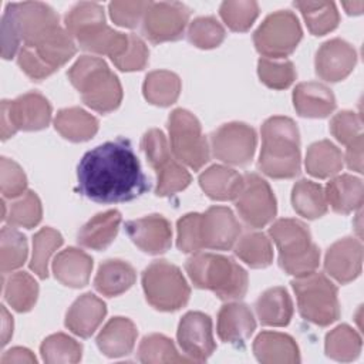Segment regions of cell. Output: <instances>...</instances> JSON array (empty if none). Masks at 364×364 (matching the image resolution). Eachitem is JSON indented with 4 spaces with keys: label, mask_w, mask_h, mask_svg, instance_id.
<instances>
[{
    "label": "cell",
    "mask_w": 364,
    "mask_h": 364,
    "mask_svg": "<svg viewBox=\"0 0 364 364\" xmlns=\"http://www.w3.org/2000/svg\"><path fill=\"white\" fill-rule=\"evenodd\" d=\"M77 178L80 193L98 203L129 202L151 188L125 138L88 151L78 164Z\"/></svg>",
    "instance_id": "1"
},
{
    "label": "cell",
    "mask_w": 364,
    "mask_h": 364,
    "mask_svg": "<svg viewBox=\"0 0 364 364\" xmlns=\"http://www.w3.org/2000/svg\"><path fill=\"white\" fill-rule=\"evenodd\" d=\"M259 168L274 179H289L300 172V138L293 119L277 115L264 121Z\"/></svg>",
    "instance_id": "2"
},
{
    "label": "cell",
    "mask_w": 364,
    "mask_h": 364,
    "mask_svg": "<svg viewBox=\"0 0 364 364\" xmlns=\"http://www.w3.org/2000/svg\"><path fill=\"white\" fill-rule=\"evenodd\" d=\"M185 269L199 289L212 290L222 300H235L246 294L247 273L230 257L215 253H193Z\"/></svg>",
    "instance_id": "3"
},
{
    "label": "cell",
    "mask_w": 364,
    "mask_h": 364,
    "mask_svg": "<svg viewBox=\"0 0 364 364\" xmlns=\"http://www.w3.org/2000/svg\"><path fill=\"white\" fill-rule=\"evenodd\" d=\"M68 80L80 91L82 101L94 111L107 114L121 104L119 80L101 58L80 57L70 68Z\"/></svg>",
    "instance_id": "4"
},
{
    "label": "cell",
    "mask_w": 364,
    "mask_h": 364,
    "mask_svg": "<svg viewBox=\"0 0 364 364\" xmlns=\"http://www.w3.org/2000/svg\"><path fill=\"white\" fill-rule=\"evenodd\" d=\"M58 26L57 13L46 3L26 1L7 4L1 18V54L11 58L20 43L34 41L53 27Z\"/></svg>",
    "instance_id": "5"
},
{
    "label": "cell",
    "mask_w": 364,
    "mask_h": 364,
    "mask_svg": "<svg viewBox=\"0 0 364 364\" xmlns=\"http://www.w3.org/2000/svg\"><path fill=\"white\" fill-rule=\"evenodd\" d=\"M269 233L279 249V264L287 274L300 277L316 270L320 252L303 222L279 219L270 226Z\"/></svg>",
    "instance_id": "6"
},
{
    "label": "cell",
    "mask_w": 364,
    "mask_h": 364,
    "mask_svg": "<svg viewBox=\"0 0 364 364\" xmlns=\"http://www.w3.org/2000/svg\"><path fill=\"white\" fill-rule=\"evenodd\" d=\"M301 317L326 327L340 317L337 287L323 274L311 272L291 282Z\"/></svg>",
    "instance_id": "7"
},
{
    "label": "cell",
    "mask_w": 364,
    "mask_h": 364,
    "mask_svg": "<svg viewBox=\"0 0 364 364\" xmlns=\"http://www.w3.org/2000/svg\"><path fill=\"white\" fill-rule=\"evenodd\" d=\"M142 287L148 303L161 311L179 310L191 294L179 267L166 260H155L144 270Z\"/></svg>",
    "instance_id": "8"
},
{
    "label": "cell",
    "mask_w": 364,
    "mask_h": 364,
    "mask_svg": "<svg viewBox=\"0 0 364 364\" xmlns=\"http://www.w3.org/2000/svg\"><path fill=\"white\" fill-rule=\"evenodd\" d=\"M141 146L151 164L156 171V189L158 196H172L191 183L189 172L173 159L168 141L161 129H149L141 141Z\"/></svg>",
    "instance_id": "9"
},
{
    "label": "cell",
    "mask_w": 364,
    "mask_h": 364,
    "mask_svg": "<svg viewBox=\"0 0 364 364\" xmlns=\"http://www.w3.org/2000/svg\"><path fill=\"white\" fill-rule=\"evenodd\" d=\"M168 129L171 151L179 162L198 171L209 161L208 141L202 134L198 118L192 112L182 108L173 109L169 115Z\"/></svg>",
    "instance_id": "10"
},
{
    "label": "cell",
    "mask_w": 364,
    "mask_h": 364,
    "mask_svg": "<svg viewBox=\"0 0 364 364\" xmlns=\"http://www.w3.org/2000/svg\"><path fill=\"white\" fill-rule=\"evenodd\" d=\"M301 27L294 13L276 11L264 18L253 34L256 50L273 60L284 58L294 51L301 40Z\"/></svg>",
    "instance_id": "11"
},
{
    "label": "cell",
    "mask_w": 364,
    "mask_h": 364,
    "mask_svg": "<svg viewBox=\"0 0 364 364\" xmlns=\"http://www.w3.org/2000/svg\"><path fill=\"white\" fill-rule=\"evenodd\" d=\"M1 139L13 136L18 129L38 131L51 119V105L44 95L31 91L14 101L1 102Z\"/></svg>",
    "instance_id": "12"
},
{
    "label": "cell",
    "mask_w": 364,
    "mask_h": 364,
    "mask_svg": "<svg viewBox=\"0 0 364 364\" xmlns=\"http://www.w3.org/2000/svg\"><path fill=\"white\" fill-rule=\"evenodd\" d=\"M236 209L250 228H263L276 216V198L269 183L257 173L243 176V188L236 198Z\"/></svg>",
    "instance_id": "13"
},
{
    "label": "cell",
    "mask_w": 364,
    "mask_h": 364,
    "mask_svg": "<svg viewBox=\"0 0 364 364\" xmlns=\"http://www.w3.org/2000/svg\"><path fill=\"white\" fill-rule=\"evenodd\" d=\"M189 9L178 1L151 3L142 18V33L151 43L173 41L182 37Z\"/></svg>",
    "instance_id": "14"
},
{
    "label": "cell",
    "mask_w": 364,
    "mask_h": 364,
    "mask_svg": "<svg viewBox=\"0 0 364 364\" xmlns=\"http://www.w3.org/2000/svg\"><path fill=\"white\" fill-rule=\"evenodd\" d=\"M256 132L243 122H229L219 127L210 136L213 155L230 165H246L256 149Z\"/></svg>",
    "instance_id": "15"
},
{
    "label": "cell",
    "mask_w": 364,
    "mask_h": 364,
    "mask_svg": "<svg viewBox=\"0 0 364 364\" xmlns=\"http://www.w3.org/2000/svg\"><path fill=\"white\" fill-rule=\"evenodd\" d=\"M178 343L193 361L208 360L216 348L212 334V320L200 311L186 313L178 326Z\"/></svg>",
    "instance_id": "16"
},
{
    "label": "cell",
    "mask_w": 364,
    "mask_h": 364,
    "mask_svg": "<svg viewBox=\"0 0 364 364\" xmlns=\"http://www.w3.org/2000/svg\"><path fill=\"white\" fill-rule=\"evenodd\" d=\"M240 235V225L225 206H212L200 213V236L205 249L229 250Z\"/></svg>",
    "instance_id": "17"
},
{
    "label": "cell",
    "mask_w": 364,
    "mask_h": 364,
    "mask_svg": "<svg viewBox=\"0 0 364 364\" xmlns=\"http://www.w3.org/2000/svg\"><path fill=\"white\" fill-rule=\"evenodd\" d=\"M357 63V53L351 44L333 38L321 44L316 54V73L328 82L344 80Z\"/></svg>",
    "instance_id": "18"
},
{
    "label": "cell",
    "mask_w": 364,
    "mask_h": 364,
    "mask_svg": "<svg viewBox=\"0 0 364 364\" xmlns=\"http://www.w3.org/2000/svg\"><path fill=\"white\" fill-rule=\"evenodd\" d=\"M129 239L149 255L165 253L171 247V223L161 215H148L125 223Z\"/></svg>",
    "instance_id": "19"
},
{
    "label": "cell",
    "mask_w": 364,
    "mask_h": 364,
    "mask_svg": "<svg viewBox=\"0 0 364 364\" xmlns=\"http://www.w3.org/2000/svg\"><path fill=\"white\" fill-rule=\"evenodd\" d=\"M363 246L354 237H344L334 242L324 259L326 272L338 283L346 284L361 273Z\"/></svg>",
    "instance_id": "20"
},
{
    "label": "cell",
    "mask_w": 364,
    "mask_h": 364,
    "mask_svg": "<svg viewBox=\"0 0 364 364\" xmlns=\"http://www.w3.org/2000/svg\"><path fill=\"white\" fill-rule=\"evenodd\" d=\"M23 46L28 47L51 73L64 65L77 51L73 37L60 26Z\"/></svg>",
    "instance_id": "21"
},
{
    "label": "cell",
    "mask_w": 364,
    "mask_h": 364,
    "mask_svg": "<svg viewBox=\"0 0 364 364\" xmlns=\"http://www.w3.org/2000/svg\"><path fill=\"white\" fill-rule=\"evenodd\" d=\"M256 328L250 309L243 303H228L218 314V336L222 341L243 346Z\"/></svg>",
    "instance_id": "22"
},
{
    "label": "cell",
    "mask_w": 364,
    "mask_h": 364,
    "mask_svg": "<svg viewBox=\"0 0 364 364\" xmlns=\"http://www.w3.org/2000/svg\"><path fill=\"white\" fill-rule=\"evenodd\" d=\"M105 314V303L92 293H85L71 304L65 316V326L74 334L87 338L94 334Z\"/></svg>",
    "instance_id": "23"
},
{
    "label": "cell",
    "mask_w": 364,
    "mask_h": 364,
    "mask_svg": "<svg viewBox=\"0 0 364 364\" xmlns=\"http://www.w3.org/2000/svg\"><path fill=\"white\" fill-rule=\"evenodd\" d=\"M293 104L299 115L307 118H326L336 108V98L321 82H301L293 91Z\"/></svg>",
    "instance_id": "24"
},
{
    "label": "cell",
    "mask_w": 364,
    "mask_h": 364,
    "mask_svg": "<svg viewBox=\"0 0 364 364\" xmlns=\"http://www.w3.org/2000/svg\"><path fill=\"white\" fill-rule=\"evenodd\" d=\"M253 353L263 364H294L300 361L296 341L283 333L263 331L253 343Z\"/></svg>",
    "instance_id": "25"
},
{
    "label": "cell",
    "mask_w": 364,
    "mask_h": 364,
    "mask_svg": "<svg viewBox=\"0 0 364 364\" xmlns=\"http://www.w3.org/2000/svg\"><path fill=\"white\" fill-rule=\"evenodd\" d=\"M136 334V327L129 318L114 317L100 331L97 346L107 357H124L132 351Z\"/></svg>",
    "instance_id": "26"
},
{
    "label": "cell",
    "mask_w": 364,
    "mask_h": 364,
    "mask_svg": "<svg viewBox=\"0 0 364 364\" xmlns=\"http://www.w3.org/2000/svg\"><path fill=\"white\" fill-rule=\"evenodd\" d=\"M92 259L82 250L68 247L60 252L53 262V272L58 282L68 287H82L88 283Z\"/></svg>",
    "instance_id": "27"
},
{
    "label": "cell",
    "mask_w": 364,
    "mask_h": 364,
    "mask_svg": "<svg viewBox=\"0 0 364 364\" xmlns=\"http://www.w3.org/2000/svg\"><path fill=\"white\" fill-rule=\"evenodd\" d=\"M199 185L210 199L232 200L243 188V176L228 166L212 165L199 175Z\"/></svg>",
    "instance_id": "28"
},
{
    "label": "cell",
    "mask_w": 364,
    "mask_h": 364,
    "mask_svg": "<svg viewBox=\"0 0 364 364\" xmlns=\"http://www.w3.org/2000/svg\"><path fill=\"white\" fill-rule=\"evenodd\" d=\"M324 195L327 205H330L334 212L347 215L360 209L363 205V182L353 175H340L327 183Z\"/></svg>",
    "instance_id": "29"
},
{
    "label": "cell",
    "mask_w": 364,
    "mask_h": 364,
    "mask_svg": "<svg viewBox=\"0 0 364 364\" xmlns=\"http://www.w3.org/2000/svg\"><path fill=\"white\" fill-rule=\"evenodd\" d=\"M121 223L118 210L111 209L91 218L78 232V243L84 247L102 250L115 239Z\"/></svg>",
    "instance_id": "30"
},
{
    "label": "cell",
    "mask_w": 364,
    "mask_h": 364,
    "mask_svg": "<svg viewBox=\"0 0 364 364\" xmlns=\"http://www.w3.org/2000/svg\"><path fill=\"white\" fill-rule=\"evenodd\" d=\"M256 313L262 324L283 327L293 316V303L284 287L267 289L256 300Z\"/></svg>",
    "instance_id": "31"
},
{
    "label": "cell",
    "mask_w": 364,
    "mask_h": 364,
    "mask_svg": "<svg viewBox=\"0 0 364 364\" xmlns=\"http://www.w3.org/2000/svg\"><path fill=\"white\" fill-rule=\"evenodd\" d=\"M135 270L129 263L111 259L98 267L94 286L101 294L114 297L127 291L135 283Z\"/></svg>",
    "instance_id": "32"
},
{
    "label": "cell",
    "mask_w": 364,
    "mask_h": 364,
    "mask_svg": "<svg viewBox=\"0 0 364 364\" xmlns=\"http://www.w3.org/2000/svg\"><path fill=\"white\" fill-rule=\"evenodd\" d=\"M54 127L65 139L73 142H82L91 139L97 134L98 121L85 109L71 107L57 112Z\"/></svg>",
    "instance_id": "33"
},
{
    "label": "cell",
    "mask_w": 364,
    "mask_h": 364,
    "mask_svg": "<svg viewBox=\"0 0 364 364\" xmlns=\"http://www.w3.org/2000/svg\"><path fill=\"white\" fill-rule=\"evenodd\" d=\"M343 168L341 151L330 141L323 139L309 146L306 155V169L311 176L328 178Z\"/></svg>",
    "instance_id": "34"
},
{
    "label": "cell",
    "mask_w": 364,
    "mask_h": 364,
    "mask_svg": "<svg viewBox=\"0 0 364 364\" xmlns=\"http://www.w3.org/2000/svg\"><path fill=\"white\" fill-rule=\"evenodd\" d=\"M104 24V9L98 3H78L65 16V28L68 34L77 41L98 30Z\"/></svg>",
    "instance_id": "35"
},
{
    "label": "cell",
    "mask_w": 364,
    "mask_h": 364,
    "mask_svg": "<svg viewBox=\"0 0 364 364\" xmlns=\"http://www.w3.org/2000/svg\"><path fill=\"white\" fill-rule=\"evenodd\" d=\"M142 91L148 102L159 107H168L179 97L181 80L175 73L166 70L152 71L145 77Z\"/></svg>",
    "instance_id": "36"
},
{
    "label": "cell",
    "mask_w": 364,
    "mask_h": 364,
    "mask_svg": "<svg viewBox=\"0 0 364 364\" xmlns=\"http://www.w3.org/2000/svg\"><path fill=\"white\" fill-rule=\"evenodd\" d=\"M291 203L294 210L306 219H317L327 212V200L323 188L307 179L294 183Z\"/></svg>",
    "instance_id": "37"
},
{
    "label": "cell",
    "mask_w": 364,
    "mask_h": 364,
    "mask_svg": "<svg viewBox=\"0 0 364 364\" xmlns=\"http://www.w3.org/2000/svg\"><path fill=\"white\" fill-rule=\"evenodd\" d=\"M294 6L301 11L310 33L314 36H324L338 24L340 16L333 1H296Z\"/></svg>",
    "instance_id": "38"
},
{
    "label": "cell",
    "mask_w": 364,
    "mask_h": 364,
    "mask_svg": "<svg viewBox=\"0 0 364 364\" xmlns=\"http://www.w3.org/2000/svg\"><path fill=\"white\" fill-rule=\"evenodd\" d=\"M38 296V284L26 272L11 274L4 282V299L18 313L31 310Z\"/></svg>",
    "instance_id": "39"
},
{
    "label": "cell",
    "mask_w": 364,
    "mask_h": 364,
    "mask_svg": "<svg viewBox=\"0 0 364 364\" xmlns=\"http://www.w3.org/2000/svg\"><path fill=\"white\" fill-rule=\"evenodd\" d=\"M82 50L104 54L112 58L121 55L129 43V34H122L109 28L107 24L100 27L97 31L91 33L90 36L77 41Z\"/></svg>",
    "instance_id": "40"
},
{
    "label": "cell",
    "mask_w": 364,
    "mask_h": 364,
    "mask_svg": "<svg viewBox=\"0 0 364 364\" xmlns=\"http://www.w3.org/2000/svg\"><path fill=\"white\" fill-rule=\"evenodd\" d=\"M361 337L347 324L337 326L326 336V354L337 361H353L360 355Z\"/></svg>",
    "instance_id": "41"
},
{
    "label": "cell",
    "mask_w": 364,
    "mask_h": 364,
    "mask_svg": "<svg viewBox=\"0 0 364 364\" xmlns=\"http://www.w3.org/2000/svg\"><path fill=\"white\" fill-rule=\"evenodd\" d=\"M236 256L250 267H266L273 260V249L266 235L259 232L246 233L235 246Z\"/></svg>",
    "instance_id": "42"
},
{
    "label": "cell",
    "mask_w": 364,
    "mask_h": 364,
    "mask_svg": "<svg viewBox=\"0 0 364 364\" xmlns=\"http://www.w3.org/2000/svg\"><path fill=\"white\" fill-rule=\"evenodd\" d=\"M138 358L142 363H191L193 360L179 355L171 338L162 334L145 336L138 347Z\"/></svg>",
    "instance_id": "43"
},
{
    "label": "cell",
    "mask_w": 364,
    "mask_h": 364,
    "mask_svg": "<svg viewBox=\"0 0 364 364\" xmlns=\"http://www.w3.org/2000/svg\"><path fill=\"white\" fill-rule=\"evenodd\" d=\"M61 245L63 236L53 228H43L34 235L30 269L40 279H46L48 276L50 257Z\"/></svg>",
    "instance_id": "44"
},
{
    "label": "cell",
    "mask_w": 364,
    "mask_h": 364,
    "mask_svg": "<svg viewBox=\"0 0 364 364\" xmlns=\"http://www.w3.org/2000/svg\"><path fill=\"white\" fill-rule=\"evenodd\" d=\"M41 357L46 363H78L81 360L82 347L67 334L57 333L48 336L40 347Z\"/></svg>",
    "instance_id": "45"
},
{
    "label": "cell",
    "mask_w": 364,
    "mask_h": 364,
    "mask_svg": "<svg viewBox=\"0 0 364 364\" xmlns=\"http://www.w3.org/2000/svg\"><path fill=\"white\" fill-rule=\"evenodd\" d=\"M27 259V240L18 230L4 226L0 237L1 272L7 273L23 266Z\"/></svg>",
    "instance_id": "46"
},
{
    "label": "cell",
    "mask_w": 364,
    "mask_h": 364,
    "mask_svg": "<svg viewBox=\"0 0 364 364\" xmlns=\"http://www.w3.org/2000/svg\"><path fill=\"white\" fill-rule=\"evenodd\" d=\"M43 215L41 202L33 191H26L17 200L11 202L6 220L13 226L31 229L40 223Z\"/></svg>",
    "instance_id": "47"
},
{
    "label": "cell",
    "mask_w": 364,
    "mask_h": 364,
    "mask_svg": "<svg viewBox=\"0 0 364 364\" xmlns=\"http://www.w3.org/2000/svg\"><path fill=\"white\" fill-rule=\"evenodd\" d=\"M219 13L230 30L246 31L256 20L259 6L252 0H229L220 4Z\"/></svg>",
    "instance_id": "48"
},
{
    "label": "cell",
    "mask_w": 364,
    "mask_h": 364,
    "mask_svg": "<svg viewBox=\"0 0 364 364\" xmlns=\"http://www.w3.org/2000/svg\"><path fill=\"white\" fill-rule=\"evenodd\" d=\"M257 74L260 81L273 90H284L296 80L294 65L287 60L260 58L257 63Z\"/></svg>",
    "instance_id": "49"
},
{
    "label": "cell",
    "mask_w": 364,
    "mask_h": 364,
    "mask_svg": "<svg viewBox=\"0 0 364 364\" xmlns=\"http://www.w3.org/2000/svg\"><path fill=\"white\" fill-rule=\"evenodd\" d=\"M188 38L199 48H213L225 40V28L215 17H198L189 24Z\"/></svg>",
    "instance_id": "50"
},
{
    "label": "cell",
    "mask_w": 364,
    "mask_h": 364,
    "mask_svg": "<svg viewBox=\"0 0 364 364\" xmlns=\"http://www.w3.org/2000/svg\"><path fill=\"white\" fill-rule=\"evenodd\" d=\"M178 239L179 250L185 253H196L202 246L200 236V213H188L178 220Z\"/></svg>",
    "instance_id": "51"
},
{
    "label": "cell",
    "mask_w": 364,
    "mask_h": 364,
    "mask_svg": "<svg viewBox=\"0 0 364 364\" xmlns=\"http://www.w3.org/2000/svg\"><path fill=\"white\" fill-rule=\"evenodd\" d=\"M330 131L336 139L344 145H350L353 141L363 135L361 118L353 111H340L330 122Z\"/></svg>",
    "instance_id": "52"
},
{
    "label": "cell",
    "mask_w": 364,
    "mask_h": 364,
    "mask_svg": "<svg viewBox=\"0 0 364 364\" xmlns=\"http://www.w3.org/2000/svg\"><path fill=\"white\" fill-rule=\"evenodd\" d=\"M0 169H1L0 182H1L3 196L9 199L21 196L26 192V186H27V178L23 169L9 158H1Z\"/></svg>",
    "instance_id": "53"
},
{
    "label": "cell",
    "mask_w": 364,
    "mask_h": 364,
    "mask_svg": "<svg viewBox=\"0 0 364 364\" xmlns=\"http://www.w3.org/2000/svg\"><path fill=\"white\" fill-rule=\"evenodd\" d=\"M151 1H112L109 3V16L121 27L134 28L144 18Z\"/></svg>",
    "instance_id": "54"
},
{
    "label": "cell",
    "mask_w": 364,
    "mask_h": 364,
    "mask_svg": "<svg viewBox=\"0 0 364 364\" xmlns=\"http://www.w3.org/2000/svg\"><path fill=\"white\" fill-rule=\"evenodd\" d=\"M148 57L149 51L145 43L138 36L129 34V43L127 50L121 55L112 58V63L121 71H138L146 65Z\"/></svg>",
    "instance_id": "55"
},
{
    "label": "cell",
    "mask_w": 364,
    "mask_h": 364,
    "mask_svg": "<svg viewBox=\"0 0 364 364\" xmlns=\"http://www.w3.org/2000/svg\"><path fill=\"white\" fill-rule=\"evenodd\" d=\"M346 161L350 169L363 172V135L353 141L350 145H347Z\"/></svg>",
    "instance_id": "56"
},
{
    "label": "cell",
    "mask_w": 364,
    "mask_h": 364,
    "mask_svg": "<svg viewBox=\"0 0 364 364\" xmlns=\"http://www.w3.org/2000/svg\"><path fill=\"white\" fill-rule=\"evenodd\" d=\"M37 360H36L34 354L30 350L23 348V347H14V348L6 351L0 360L1 364H23V363L33 364Z\"/></svg>",
    "instance_id": "57"
},
{
    "label": "cell",
    "mask_w": 364,
    "mask_h": 364,
    "mask_svg": "<svg viewBox=\"0 0 364 364\" xmlns=\"http://www.w3.org/2000/svg\"><path fill=\"white\" fill-rule=\"evenodd\" d=\"M1 344L4 346L9 343V338L13 334V320L4 306H1Z\"/></svg>",
    "instance_id": "58"
},
{
    "label": "cell",
    "mask_w": 364,
    "mask_h": 364,
    "mask_svg": "<svg viewBox=\"0 0 364 364\" xmlns=\"http://www.w3.org/2000/svg\"><path fill=\"white\" fill-rule=\"evenodd\" d=\"M343 7L348 14H360L364 7V1H344Z\"/></svg>",
    "instance_id": "59"
}]
</instances>
